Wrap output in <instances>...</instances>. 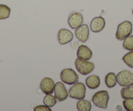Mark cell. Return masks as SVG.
<instances>
[{"label": "cell", "instance_id": "cell-13", "mask_svg": "<svg viewBox=\"0 0 133 111\" xmlns=\"http://www.w3.org/2000/svg\"><path fill=\"white\" fill-rule=\"evenodd\" d=\"M77 57L80 59L89 60L93 56L92 51L87 46L80 45L77 50Z\"/></svg>", "mask_w": 133, "mask_h": 111}, {"label": "cell", "instance_id": "cell-15", "mask_svg": "<svg viewBox=\"0 0 133 111\" xmlns=\"http://www.w3.org/2000/svg\"><path fill=\"white\" fill-rule=\"evenodd\" d=\"M105 84L107 87L112 88L116 86L117 84V78L116 75L114 73H109L105 76Z\"/></svg>", "mask_w": 133, "mask_h": 111}, {"label": "cell", "instance_id": "cell-17", "mask_svg": "<svg viewBox=\"0 0 133 111\" xmlns=\"http://www.w3.org/2000/svg\"><path fill=\"white\" fill-rule=\"evenodd\" d=\"M11 14V9L6 5L0 4V20L8 18Z\"/></svg>", "mask_w": 133, "mask_h": 111}, {"label": "cell", "instance_id": "cell-16", "mask_svg": "<svg viewBox=\"0 0 133 111\" xmlns=\"http://www.w3.org/2000/svg\"><path fill=\"white\" fill-rule=\"evenodd\" d=\"M76 108L79 111H90L91 109V104L89 101L81 99L77 102Z\"/></svg>", "mask_w": 133, "mask_h": 111}, {"label": "cell", "instance_id": "cell-6", "mask_svg": "<svg viewBox=\"0 0 133 111\" xmlns=\"http://www.w3.org/2000/svg\"><path fill=\"white\" fill-rule=\"evenodd\" d=\"M117 82L122 87L133 86V73L125 70L117 73Z\"/></svg>", "mask_w": 133, "mask_h": 111}, {"label": "cell", "instance_id": "cell-22", "mask_svg": "<svg viewBox=\"0 0 133 111\" xmlns=\"http://www.w3.org/2000/svg\"><path fill=\"white\" fill-rule=\"evenodd\" d=\"M125 109L127 111H133V99H125L123 102Z\"/></svg>", "mask_w": 133, "mask_h": 111}, {"label": "cell", "instance_id": "cell-19", "mask_svg": "<svg viewBox=\"0 0 133 111\" xmlns=\"http://www.w3.org/2000/svg\"><path fill=\"white\" fill-rule=\"evenodd\" d=\"M56 103H57V101H56V97H55V96L52 95V94H47L44 97V99H43L44 105L50 107V108L54 107L56 104Z\"/></svg>", "mask_w": 133, "mask_h": 111}, {"label": "cell", "instance_id": "cell-5", "mask_svg": "<svg viewBox=\"0 0 133 111\" xmlns=\"http://www.w3.org/2000/svg\"><path fill=\"white\" fill-rule=\"evenodd\" d=\"M60 78L63 82L68 85H72L78 82L79 80V76L72 69H65L60 74Z\"/></svg>", "mask_w": 133, "mask_h": 111}, {"label": "cell", "instance_id": "cell-8", "mask_svg": "<svg viewBox=\"0 0 133 111\" xmlns=\"http://www.w3.org/2000/svg\"><path fill=\"white\" fill-rule=\"evenodd\" d=\"M84 18L82 15L79 12H71L68 18V24L72 30H75L82 24Z\"/></svg>", "mask_w": 133, "mask_h": 111}, {"label": "cell", "instance_id": "cell-21", "mask_svg": "<svg viewBox=\"0 0 133 111\" xmlns=\"http://www.w3.org/2000/svg\"><path fill=\"white\" fill-rule=\"evenodd\" d=\"M123 47L127 50L133 51V35H129L124 39Z\"/></svg>", "mask_w": 133, "mask_h": 111}, {"label": "cell", "instance_id": "cell-23", "mask_svg": "<svg viewBox=\"0 0 133 111\" xmlns=\"http://www.w3.org/2000/svg\"><path fill=\"white\" fill-rule=\"evenodd\" d=\"M35 111H52V109L50 107H47L45 105H39L34 108Z\"/></svg>", "mask_w": 133, "mask_h": 111}, {"label": "cell", "instance_id": "cell-14", "mask_svg": "<svg viewBox=\"0 0 133 111\" xmlns=\"http://www.w3.org/2000/svg\"><path fill=\"white\" fill-rule=\"evenodd\" d=\"M85 84L89 89L94 90V89L97 88L99 87L100 84H101L100 78L97 75H91L86 79Z\"/></svg>", "mask_w": 133, "mask_h": 111}, {"label": "cell", "instance_id": "cell-4", "mask_svg": "<svg viewBox=\"0 0 133 111\" xmlns=\"http://www.w3.org/2000/svg\"><path fill=\"white\" fill-rule=\"evenodd\" d=\"M76 70L81 75H87L91 73L95 69V65L88 60L80 59L78 58L75 62Z\"/></svg>", "mask_w": 133, "mask_h": 111}, {"label": "cell", "instance_id": "cell-2", "mask_svg": "<svg viewBox=\"0 0 133 111\" xmlns=\"http://www.w3.org/2000/svg\"><path fill=\"white\" fill-rule=\"evenodd\" d=\"M109 98V94L107 91H98L93 95L92 101L94 105L98 108H107Z\"/></svg>", "mask_w": 133, "mask_h": 111}, {"label": "cell", "instance_id": "cell-11", "mask_svg": "<svg viewBox=\"0 0 133 111\" xmlns=\"http://www.w3.org/2000/svg\"><path fill=\"white\" fill-rule=\"evenodd\" d=\"M55 83L52 79L45 77L42 80L40 84V88L42 92L45 94H52L54 92Z\"/></svg>", "mask_w": 133, "mask_h": 111}, {"label": "cell", "instance_id": "cell-12", "mask_svg": "<svg viewBox=\"0 0 133 111\" xmlns=\"http://www.w3.org/2000/svg\"><path fill=\"white\" fill-rule=\"evenodd\" d=\"M105 20L102 16H97L94 18L91 22V30L94 33L101 31L105 27Z\"/></svg>", "mask_w": 133, "mask_h": 111}, {"label": "cell", "instance_id": "cell-3", "mask_svg": "<svg viewBox=\"0 0 133 111\" xmlns=\"http://www.w3.org/2000/svg\"><path fill=\"white\" fill-rule=\"evenodd\" d=\"M86 88L82 82H76L69 90V95L71 98L75 99H84L85 96Z\"/></svg>", "mask_w": 133, "mask_h": 111}, {"label": "cell", "instance_id": "cell-20", "mask_svg": "<svg viewBox=\"0 0 133 111\" xmlns=\"http://www.w3.org/2000/svg\"><path fill=\"white\" fill-rule=\"evenodd\" d=\"M122 60L127 66L133 69V51H130L127 53L123 57Z\"/></svg>", "mask_w": 133, "mask_h": 111}, {"label": "cell", "instance_id": "cell-24", "mask_svg": "<svg viewBox=\"0 0 133 111\" xmlns=\"http://www.w3.org/2000/svg\"><path fill=\"white\" fill-rule=\"evenodd\" d=\"M132 15H133V9H132Z\"/></svg>", "mask_w": 133, "mask_h": 111}, {"label": "cell", "instance_id": "cell-7", "mask_svg": "<svg viewBox=\"0 0 133 111\" xmlns=\"http://www.w3.org/2000/svg\"><path fill=\"white\" fill-rule=\"evenodd\" d=\"M54 92L56 100L58 101H63L68 97V92L66 87L61 82H58L55 84Z\"/></svg>", "mask_w": 133, "mask_h": 111}, {"label": "cell", "instance_id": "cell-1", "mask_svg": "<svg viewBox=\"0 0 133 111\" xmlns=\"http://www.w3.org/2000/svg\"><path fill=\"white\" fill-rule=\"evenodd\" d=\"M132 32V24L129 21H125L118 25L116 37L117 40L123 41L131 35Z\"/></svg>", "mask_w": 133, "mask_h": 111}, {"label": "cell", "instance_id": "cell-18", "mask_svg": "<svg viewBox=\"0 0 133 111\" xmlns=\"http://www.w3.org/2000/svg\"><path fill=\"white\" fill-rule=\"evenodd\" d=\"M121 96L123 99H133V87L127 86L121 90Z\"/></svg>", "mask_w": 133, "mask_h": 111}, {"label": "cell", "instance_id": "cell-10", "mask_svg": "<svg viewBox=\"0 0 133 111\" xmlns=\"http://www.w3.org/2000/svg\"><path fill=\"white\" fill-rule=\"evenodd\" d=\"M73 39V34L66 29H61L57 33V40L61 45L67 44Z\"/></svg>", "mask_w": 133, "mask_h": 111}, {"label": "cell", "instance_id": "cell-9", "mask_svg": "<svg viewBox=\"0 0 133 111\" xmlns=\"http://www.w3.org/2000/svg\"><path fill=\"white\" fill-rule=\"evenodd\" d=\"M89 29L88 24H82L75 30V36L81 43H85L89 39Z\"/></svg>", "mask_w": 133, "mask_h": 111}]
</instances>
